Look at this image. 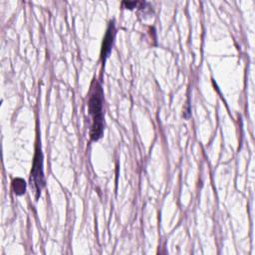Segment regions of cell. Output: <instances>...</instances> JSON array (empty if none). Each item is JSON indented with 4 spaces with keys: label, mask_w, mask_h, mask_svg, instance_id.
<instances>
[{
    "label": "cell",
    "mask_w": 255,
    "mask_h": 255,
    "mask_svg": "<svg viewBox=\"0 0 255 255\" xmlns=\"http://www.w3.org/2000/svg\"><path fill=\"white\" fill-rule=\"evenodd\" d=\"M114 35H115V28H114V25L113 23H111L108 31H107V34H106V37L104 39V42H103V49H102V58H103V61L106 59V57L109 55L110 51H111V48H112V44H113V39H114Z\"/></svg>",
    "instance_id": "3"
},
{
    "label": "cell",
    "mask_w": 255,
    "mask_h": 255,
    "mask_svg": "<svg viewBox=\"0 0 255 255\" xmlns=\"http://www.w3.org/2000/svg\"><path fill=\"white\" fill-rule=\"evenodd\" d=\"M45 184L44 181V172H43V161L42 153L39 148L36 150L34 157V163L30 175V185L35 193V198L37 199L41 193V190Z\"/></svg>",
    "instance_id": "2"
},
{
    "label": "cell",
    "mask_w": 255,
    "mask_h": 255,
    "mask_svg": "<svg viewBox=\"0 0 255 255\" xmlns=\"http://www.w3.org/2000/svg\"><path fill=\"white\" fill-rule=\"evenodd\" d=\"M25 181L21 178H16L13 180V189L16 194H23L25 192Z\"/></svg>",
    "instance_id": "4"
},
{
    "label": "cell",
    "mask_w": 255,
    "mask_h": 255,
    "mask_svg": "<svg viewBox=\"0 0 255 255\" xmlns=\"http://www.w3.org/2000/svg\"><path fill=\"white\" fill-rule=\"evenodd\" d=\"M103 90L100 84L95 80L92 83L89 96V113L92 118V126L90 135L92 140H98L104 129V114H103Z\"/></svg>",
    "instance_id": "1"
}]
</instances>
